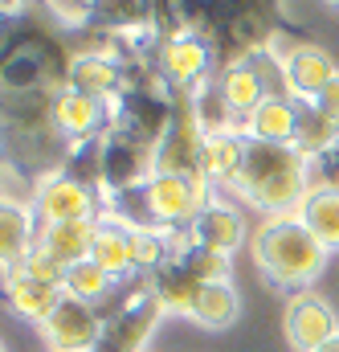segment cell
<instances>
[{
  "instance_id": "33",
  "label": "cell",
  "mask_w": 339,
  "mask_h": 352,
  "mask_svg": "<svg viewBox=\"0 0 339 352\" xmlns=\"http://www.w3.org/2000/svg\"><path fill=\"white\" fill-rule=\"evenodd\" d=\"M21 270H25L29 278L45 283V287H62V283H66V266L58 263L45 246H33V250H29V258L21 263Z\"/></svg>"
},
{
  "instance_id": "8",
  "label": "cell",
  "mask_w": 339,
  "mask_h": 352,
  "mask_svg": "<svg viewBox=\"0 0 339 352\" xmlns=\"http://www.w3.org/2000/svg\"><path fill=\"white\" fill-rule=\"evenodd\" d=\"M70 90L90 94L98 102H115L127 90V62L119 58V50L74 54V62H70Z\"/></svg>"
},
{
  "instance_id": "18",
  "label": "cell",
  "mask_w": 339,
  "mask_h": 352,
  "mask_svg": "<svg viewBox=\"0 0 339 352\" xmlns=\"http://www.w3.org/2000/svg\"><path fill=\"white\" fill-rule=\"evenodd\" d=\"M290 148L307 160H319L323 152L339 148V127L311 98H294V144Z\"/></svg>"
},
{
  "instance_id": "1",
  "label": "cell",
  "mask_w": 339,
  "mask_h": 352,
  "mask_svg": "<svg viewBox=\"0 0 339 352\" xmlns=\"http://www.w3.org/2000/svg\"><path fill=\"white\" fill-rule=\"evenodd\" d=\"M62 90H0V173L12 176L16 192H37L66 168L70 140L54 119Z\"/></svg>"
},
{
  "instance_id": "38",
  "label": "cell",
  "mask_w": 339,
  "mask_h": 352,
  "mask_svg": "<svg viewBox=\"0 0 339 352\" xmlns=\"http://www.w3.org/2000/svg\"><path fill=\"white\" fill-rule=\"evenodd\" d=\"M331 4H339V0H331Z\"/></svg>"
},
{
  "instance_id": "4",
  "label": "cell",
  "mask_w": 339,
  "mask_h": 352,
  "mask_svg": "<svg viewBox=\"0 0 339 352\" xmlns=\"http://www.w3.org/2000/svg\"><path fill=\"white\" fill-rule=\"evenodd\" d=\"M172 123V90L152 78V82H127V90L110 102V135H123L148 152L160 148L164 131Z\"/></svg>"
},
{
  "instance_id": "19",
  "label": "cell",
  "mask_w": 339,
  "mask_h": 352,
  "mask_svg": "<svg viewBox=\"0 0 339 352\" xmlns=\"http://www.w3.org/2000/svg\"><path fill=\"white\" fill-rule=\"evenodd\" d=\"M299 217L327 250H339V184H311Z\"/></svg>"
},
{
  "instance_id": "31",
  "label": "cell",
  "mask_w": 339,
  "mask_h": 352,
  "mask_svg": "<svg viewBox=\"0 0 339 352\" xmlns=\"http://www.w3.org/2000/svg\"><path fill=\"white\" fill-rule=\"evenodd\" d=\"M176 254V234L164 230H131V270L152 274Z\"/></svg>"
},
{
  "instance_id": "5",
  "label": "cell",
  "mask_w": 339,
  "mask_h": 352,
  "mask_svg": "<svg viewBox=\"0 0 339 352\" xmlns=\"http://www.w3.org/2000/svg\"><path fill=\"white\" fill-rule=\"evenodd\" d=\"M204 127L196 119V107H192V94L184 90H172V123L156 148V173L168 176H192L200 168V148H204Z\"/></svg>"
},
{
  "instance_id": "11",
  "label": "cell",
  "mask_w": 339,
  "mask_h": 352,
  "mask_svg": "<svg viewBox=\"0 0 339 352\" xmlns=\"http://www.w3.org/2000/svg\"><path fill=\"white\" fill-rule=\"evenodd\" d=\"M152 176H156V152H148V148H139V144H131L123 135L106 140V173H102V188L106 192L135 188V184H143Z\"/></svg>"
},
{
  "instance_id": "36",
  "label": "cell",
  "mask_w": 339,
  "mask_h": 352,
  "mask_svg": "<svg viewBox=\"0 0 339 352\" xmlns=\"http://www.w3.org/2000/svg\"><path fill=\"white\" fill-rule=\"evenodd\" d=\"M315 352H339V332H336V336H331V340H327V344H319V349H315Z\"/></svg>"
},
{
  "instance_id": "9",
  "label": "cell",
  "mask_w": 339,
  "mask_h": 352,
  "mask_svg": "<svg viewBox=\"0 0 339 352\" xmlns=\"http://www.w3.org/2000/svg\"><path fill=\"white\" fill-rule=\"evenodd\" d=\"M160 316H164V303L152 291L139 295L123 316H115L110 324H102V336H98L94 352H139L148 344V336L156 332Z\"/></svg>"
},
{
  "instance_id": "26",
  "label": "cell",
  "mask_w": 339,
  "mask_h": 352,
  "mask_svg": "<svg viewBox=\"0 0 339 352\" xmlns=\"http://www.w3.org/2000/svg\"><path fill=\"white\" fill-rule=\"evenodd\" d=\"M217 82H221L225 98H229V107H233V115H237L242 123L254 115L257 107H261V98H266V87H261V78H257V70L250 66V62H237V66L221 70Z\"/></svg>"
},
{
  "instance_id": "28",
  "label": "cell",
  "mask_w": 339,
  "mask_h": 352,
  "mask_svg": "<svg viewBox=\"0 0 339 352\" xmlns=\"http://www.w3.org/2000/svg\"><path fill=\"white\" fill-rule=\"evenodd\" d=\"M188 316L196 324H204V328H229L233 316H237V291H233V283L229 278L225 283H204Z\"/></svg>"
},
{
  "instance_id": "30",
  "label": "cell",
  "mask_w": 339,
  "mask_h": 352,
  "mask_svg": "<svg viewBox=\"0 0 339 352\" xmlns=\"http://www.w3.org/2000/svg\"><path fill=\"white\" fill-rule=\"evenodd\" d=\"M152 291V278L148 274H139V270H127V274H119V278H110V287L102 291V299H94L90 307H94V316L102 320V324H110L115 316H123L139 295H148Z\"/></svg>"
},
{
  "instance_id": "37",
  "label": "cell",
  "mask_w": 339,
  "mask_h": 352,
  "mask_svg": "<svg viewBox=\"0 0 339 352\" xmlns=\"http://www.w3.org/2000/svg\"><path fill=\"white\" fill-rule=\"evenodd\" d=\"M0 201H4V176H0Z\"/></svg>"
},
{
  "instance_id": "15",
  "label": "cell",
  "mask_w": 339,
  "mask_h": 352,
  "mask_svg": "<svg viewBox=\"0 0 339 352\" xmlns=\"http://www.w3.org/2000/svg\"><path fill=\"white\" fill-rule=\"evenodd\" d=\"M54 119H58L62 135L74 144V140H86V135L110 131V102H98L90 94H78V90L66 87L54 102Z\"/></svg>"
},
{
  "instance_id": "2",
  "label": "cell",
  "mask_w": 339,
  "mask_h": 352,
  "mask_svg": "<svg viewBox=\"0 0 339 352\" xmlns=\"http://www.w3.org/2000/svg\"><path fill=\"white\" fill-rule=\"evenodd\" d=\"M307 173H311V160L299 156L290 144H266L254 135H242V168H237L233 192L254 201L270 217H282L294 205H303L311 188Z\"/></svg>"
},
{
  "instance_id": "10",
  "label": "cell",
  "mask_w": 339,
  "mask_h": 352,
  "mask_svg": "<svg viewBox=\"0 0 339 352\" xmlns=\"http://www.w3.org/2000/svg\"><path fill=\"white\" fill-rule=\"evenodd\" d=\"M282 70H286V90H290V98H311V102L339 78L336 62H331L319 45H294V50L282 58Z\"/></svg>"
},
{
  "instance_id": "3",
  "label": "cell",
  "mask_w": 339,
  "mask_h": 352,
  "mask_svg": "<svg viewBox=\"0 0 339 352\" xmlns=\"http://www.w3.org/2000/svg\"><path fill=\"white\" fill-rule=\"evenodd\" d=\"M254 258L278 291L299 295L307 283L319 278V270L327 263V246L303 226L299 213H282V217L261 221V230L254 234Z\"/></svg>"
},
{
  "instance_id": "35",
  "label": "cell",
  "mask_w": 339,
  "mask_h": 352,
  "mask_svg": "<svg viewBox=\"0 0 339 352\" xmlns=\"http://www.w3.org/2000/svg\"><path fill=\"white\" fill-rule=\"evenodd\" d=\"M37 0H0V8L4 12H21V8H33Z\"/></svg>"
},
{
  "instance_id": "12",
  "label": "cell",
  "mask_w": 339,
  "mask_h": 352,
  "mask_svg": "<svg viewBox=\"0 0 339 352\" xmlns=\"http://www.w3.org/2000/svg\"><path fill=\"white\" fill-rule=\"evenodd\" d=\"M156 21V0H90L86 33H106V37H127L143 33Z\"/></svg>"
},
{
  "instance_id": "39",
  "label": "cell",
  "mask_w": 339,
  "mask_h": 352,
  "mask_svg": "<svg viewBox=\"0 0 339 352\" xmlns=\"http://www.w3.org/2000/svg\"><path fill=\"white\" fill-rule=\"evenodd\" d=\"M0 352H4V344H0Z\"/></svg>"
},
{
  "instance_id": "21",
  "label": "cell",
  "mask_w": 339,
  "mask_h": 352,
  "mask_svg": "<svg viewBox=\"0 0 339 352\" xmlns=\"http://www.w3.org/2000/svg\"><path fill=\"white\" fill-rule=\"evenodd\" d=\"M242 131L254 140H266V144H294V98H286V94L261 98V107L242 123Z\"/></svg>"
},
{
  "instance_id": "6",
  "label": "cell",
  "mask_w": 339,
  "mask_h": 352,
  "mask_svg": "<svg viewBox=\"0 0 339 352\" xmlns=\"http://www.w3.org/2000/svg\"><path fill=\"white\" fill-rule=\"evenodd\" d=\"M33 221H37V234L49 230V226H62V221H98L102 209H106V192H94L86 184H74L70 176H49L37 192H33Z\"/></svg>"
},
{
  "instance_id": "14",
  "label": "cell",
  "mask_w": 339,
  "mask_h": 352,
  "mask_svg": "<svg viewBox=\"0 0 339 352\" xmlns=\"http://www.w3.org/2000/svg\"><path fill=\"white\" fill-rule=\"evenodd\" d=\"M188 238L200 242V246H209V250H217V254H233L242 246V238H246V221H242V213L233 205L209 201L196 213V221L188 226Z\"/></svg>"
},
{
  "instance_id": "22",
  "label": "cell",
  "mask_w": 339,
  "mask_h": 352,
  "mask_svg": "<svg viewBox=\"0 0 339 352\" xmlns=\"http://www.w3.org/2000/svg\"><path fill=\"white\" fill-rule=\"evenodd\" d=\"M90 258L102 266L110 278H119V274H127L131 270V230L123 226V221H115V217H98V226H94V246H90Z\"/></svg>"
},
{
  "instance_id": "17",
  "label": "cell",
  "mask_w": 339,
  "mask_h": 352,
  "mask_svg": "<svg viewBox=\"0 0 339 352\" xmlns=\"http://www.w3.org/2000/svg\"><path fill=\"white\" fill-rule=\"evenodd\" d=\"M0 291H4V299H8V307H12L16 316L33 320V324H45L49 311H54L58 299H62V287H45V283L29 278L21 266H8V270H4Z\"/></svg>"
},
{
  "instance_id": "32",
  "label": "cell",
  "mask_w": 339,
  "mask_h": 352,
  "mask_svg": "<svg viewBox=\"0 0 339 352\" xmlns=\"http://www.w3.org/2000/svg\"><path fill=\"white\" fill-rule=\"evenodd\" d=\"M106 287H110V274L94 263V258H82V263L66 266V283H62V291L78 295V299H86V303L102 299V291H106Z\"/></svg>"
},
{
  "instance_id": "16",
  "label": "cell",
  "mask_w": 339,
  "mask_h": 352,
  "mask_svg": "<svg viewBox=\"0 0 339 352\" xmlns=\"http://www.w3.org/2000/svg\"><path fill=\"white\" fill-rule=\"evenodd\" d=\"M37 246V221H33V205L4 197L0 201V270L21 266L29 258V250Z\"/></svg>"
},
{
  "instance_id": "20",
  "label": "cell",
  "mask_w": 339,
  "mask_h": 352,
  "mask_svg": "<svg viewBox=\"0 0 339 352\" xmlns=\"http://www.w3.org/2000/svg\"><path fill=\"white\" fill-rule=\"evenodd\" d=\"M242 135L246 131H225V135H209L200 148V173L213 180L217 192H233L237 168H242Z\"/></svg>"
},
{
  "instance_id": "7",
  "label": "cell",
  "mask_w": 339,
  "mask_h": 352,
  "mask_svg": "<svg viewBox=\"0 0 339 352\" xmlns=\"http://www.w3.org/2000/svg\"><path fill=\"white\" fill-rule=\"evenodd\" d=\"M41 328H45V340L54 352H94L98 336H102V320L94 316V307L70 291H62L58 307L49 311V320Z\"/></svg>"
},
{
  "instance_id": "27",
  "label": "cell",
  "mask_w": 339,
  "mask_h": 352,
  "mask_svg": "<svg viewBox=\"0 0 339 352\" xmlns=\"http://www.w3.org/2000/svg\"><path fill=\"white\" fill-rule=\"evenodd\" d=\"M192 107H196V119H200L204 135L242 131L237 127V115H233V107H229V98H225V90H221L217 78H209V82H200V87L192 90Z\"/></svg>"
},
{
  "instance_id": "13",
  "label": "cell",
  "mask_w": 339,
  "mask_h": 352,
  "mask_svg": "<svg viewBox=\"0 0 339 352\" xmlns=\"http://www.w3.org/2000/svg\"><path fill=\"white\" fill-rule=\"evenodd\" d=\"M336 336V316L323 299L315 295H294V303L286 307V340L299 352H315Z\"/></svg>"
},
{
  "instance_id": "23",
  "label": "cell",
  "mask_w": 339,
  "mask_h": 352,
  "mask_svg": "<svg viewBox=\"0 0 339 352\" xmlns=\"http://www.w3.org/2000/svg\"><path fill=\"white\" fill-rule=\"evenodd\" d=\"M94 226L98 221H62V226H49L37 234V246H45L62 266H74L90 258V246H94Z\"/></svg>"
},
{
  "instance_id": "29",
  "label": "cell",
  "mask_w": 339,
  "mask_h": 352,
  "mask_svg": "<svg viewBox=\"0 0 339 352\" xmlns=\"http://www.w3.org/2000/svg\"><path fill=\"white\" fill-rule=\"evenodd\" d=\"M176 263L184 266L196 283H225L229 278V254H217L188 234H176Z\"/></svg>"
},
{
  "instance_id": "25",
  "label": "cell",
  "mask_w": 339,
  "mask_h": 352,
  "mask_svg": "<svg viewBox=\"0 0 339 352\" xmlns=\"http://www.w3.org/2000/svg\"><path fill=\"white\" fill-rule=\"evenodd\" d=\"M148 278H152V295L164 303V311H192V303H196V295L204 287V283H196L184 266L176 263V254L160 270H152Z\"/></svg>"
},
{
  "instance_id": "34",
  "label": "cell",
  "mask_w": 339,
  "mask_h": 352,
  "mask_svg": "<svg viewBox=\"0 0 339 352\" xmlns=\"http://www.w3.org/2000/svg\"><path fill=\"white\" fill-rule=\"evenodd\" d=\"M315 107H319V111H323V115H327V119L339 127V78H336L327 90H323L319 98H315Z\"/></svg>"
},
{
  "instance_id": "24",
  "label": "cell",
  "mask_w": 339,
  "mask_h": 352,
  "mask_svg": "<svg viewBox=\"0 0 339 352\" xmlns=\"http://www.w3.org/2000/svg\"><path fill=\"white\" fill-rule=\"evenodd\" d=\"M106 140H110L106 131L86 135V140H74L62 176H70L74 184H86V188H94V192H106V188H102V173H106Z\"/></svg>"
}]
</instances>
